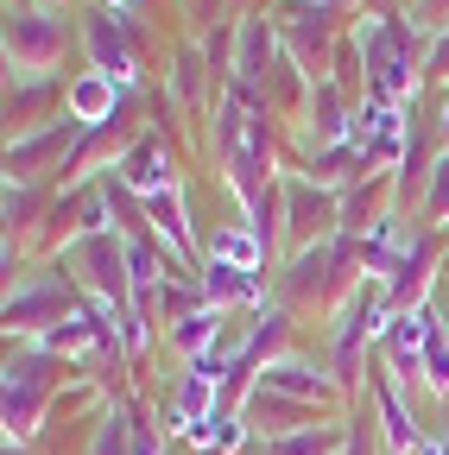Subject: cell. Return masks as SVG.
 <instances>
[{"instance_id":"6da1fadb","label":"cell","mask_w":449,"mask_h":455,"mask_svg":"<svg viewBox=\"0 0 449 455\" xmlns=\"http://www.w3.org/2000/svg\"><path fill=\"white\" fill-rule=\"evenodd\" d=\"M355 44H361V57H367V101H380V108H405V101L418 95V83H424L412 26L380 13V20H367V26L355 32Z\"/></svg>"},{"instance_id":"7a4b0ae2","label":"cell","mask_w":449,"mask_h":455,"mask_svg":"<svg viewBox=\"0 0 449 455\" xmlns=\"http://www.w3.org/2000/svg\"><path fill=\"white\" fill-rule=\"evenodd\" d=\"M64 51H70V20L58 7L32 0V7L7 13V70H13V83H51V70L64 64Z\"/></svg>"},{"instance_id":"3957f363","label":"cell","mask_w":449,"mask_h":455,"mask_svg":"<svg viewBox=\"0 0 449 455\" xmlns=\"http://www.w3.org/2000/svg\"><path fill=\"white\" fill-rule=\"evenodd\" d=\"M70 266L83 272V291L101 304V310H115V316H127L133 310V278H127V235H89V241H76L70 247Z\"/></svg>"},{"instance_id":"277c9868","label":"cell","mask_w":449,"mask_h":455,"mask_svg":"<svg viewBox=\"0 0 449 455\" xmlns=\"http://www.w3.org/2000/svg\"><path fill=\"white\" fill-rule=\"evenodd\" d=\"M51 373H58V361H51L44 348L7 361V449L38 430V418H44V405H51Z\"/></svg>"},{"instance_id":"5b68a950","label":"cell","mask_w":449,"mask_h":455,"mask_svg":"<svg viewBox=\"0 0 449 455\" xmlns=\"http://www.w3.org/2000/svg\"><path fill=\"white\" fill-rule=\"evenodd\" d=\"M127 32H133V13H127V7H95V13L83 20V44H89L95 76H108L121 95H127V89H133V76H140L133 51H127Z\"/></svg>"},{"instance_id":"8992f818","label":"cell","mask_w":449,"mask_h":455,"mask_svg":"<svg viewBox=\"0 0 449 455\" xmlns=\"http://www.w3.org/2000/svg\"><path fill=\"white\" fill-rule=\"evenodd\" d=\"M58 323H70V284H64V278L38 272V278H26V284H13V291H7V335L44 341Z\"/></svg>"},{"instance_id":"52a82bcc","label":"cell","mask_w":449,"mask_h":455,"mask_svg":"<svg viewBox=\"0 0 449 455\" xmlns=\"http://www.w3.org/2000/svg\"><path fill=\"white\" fill-rule=\"evenodd\" d=\"M437 266H443V241L418 228V241H405L399 259H392V272H386V304H392V316H405V310H424V304H430Z\"/></svg>"},{"instance_id":"ba28073f","label":"cell","mask_w":449,"mask_h":455,"mask_svg":"<svg viewBox=\"0 0 449 455\" xmlns=\"http://www.w3.org/2000/svg\"><path fill=\"white\" fill-rule=\"evenodd\" d=\"M76 140H83V121H70V108H64V121H51V127H38V133H20V140H7V184H32L44 164H70V152H76Z\"/></svg>"},{"instance_id":"9c48e42d","label":"cell","mask_w":449,"mask_h":455,"mask_svg":"<svg viewBox=\"0 0 449 455\" xmlns=\"http://www.w3.org/2000/svg\"><path fill=\"white\" fill-rule=\"evenodd\" d=\"M329 228H342L335 196L317 190L310 178H285V247L304 253V247H317V241H335Z\"/></svg>"},{"instance_id":"30bf717a","label":"cell","mask_w":449,"mask_h":455,"mask_svg":"<svg viewBox=\"0 0 449 455\" xmlns=\"http://www.w3.org/2000/svg\"><path fill=\"white\" fill-rule=\"evenodd\" d=\"M241 418H247V430H253L260 443H278V436H298V430L323 424L317 405H304V398H285V392H272V386H253V398L241 405Z\"/></svg>"},{"instance_id":"8fae6325","label":"cell","mask_w":449,"mask_h":455,"mask_svg":"<svg viewBox=\"0 0 449 455\" xmlns=\"http://www.w3.org/2000/svg\"><path fill=\"white\" fill-rule=\"evenodd\" d=\"M260 386H272V392H285V398H304V405H317V411H329L335 398L349 392L342 379H335V367H317V361H298V355H285V361H272V367L260 373Z\"/></svg>"},{"instance_id":"7c38bea8","label":"cell","mask_w":449,"mask_h":455,"mask_svg":"<svg viewBox=\"0 0 449 455\" xmlns=\"http://www.w3.org/2000/svg\"><path fill=\"white\" fill-rule=\"evenodd\" d=\"M367 405L380 411V436H386V449L392 455H418V418H412V405H405V386L392 379V373H373L367 379Z\"/></svg>"},{"instance_id":"4fadbf2b","label":"cell","mask_w":449,"mask_h":455,"mask_svg":"<svg viewBox=\"0 0 449 455\" xmlns=\"http://www.w3.org/2000/svg\"><path fill=\"white\" fill-rule=\"evenodd\" d=\"M196 284H203V304L209 310H272L266 304V284H260V272H241V266H221V259H203V272H196Z\"/></svg>"},{"instance_id":"5bb4252c","label":"cell","mask_w":449,"mask_h":455,"mask_svg":"<svg viewBox=\"0 0 449 455\" xmlns=\"http://www.w3.org/2000/svg\"><path fill=\"white\" fill-rule=\"evenodd\" d=\"M115 178L146 203V196H158V190H178V171H172V152L158 146V133H140L133 146H127V158L115 164Z\"/></svg>"},{"instance_id":"9a60e30c","label":"cell","mask_w":449,"mask_h":455,"mask_svg":"<svg viewBox=\"0 0 449 455\" xmlns=\"http://www.w3.org/2000/svg\"><path fill=\"white\" fill-rule=\"evenodd\" d=\"M235 355H241L253 373H266L272 361H285V355H292V316L278 310V304H272V310H260V323L247 329V341H241Z\"/></svg>"},{"instance_id":"2e32d148","label":"cell","mask_w":449,"mask_h":455,"mask_svg":"<svg viewBox=\"0 0 449 455\" xmlns=\"http://www.w3.org/2000/svg\"><path fill=\"white\" fill-rule=\"evenodd\" d=\"M121 89L115 83H108V76H76L70 89H64V108H70V121H83V127H101V121H115V114H121Z\"/></svg>"},{"instance_id":"e0dca14e","label":"cell","mask_w":449,"mask_h":455,"mask_svg":"<svg viewBox=\"0 0 449 455\" xmlns=\"http://www.w3.org/2000/svg\"><path fill=\"white\" fill-rule=\"evenodd\" d=\"M266 455H349V424H310V430H298V436H278V443H266Z\"/></svg>"},{"instance_id":"ac0fdd59","label":"cell","mask_w":449,"mask_h":455,"mask_svg":"<svg viewBox=\"0 0 449 455\" xmlns=\"http://www.w3.org/2000/svg\"><path fill=\"white\" fill-rule=\"evenodd\" d=\"M215 329H221V310H190V316H178L172 329H164V341H172L178 355H190V361H203L209 348H215Z\"/></svg>"},{"instance_id":"d6986e66","label":"cell","mask_w":449,"mask_h":455,"mask_svg":"<svg viewBox=\"0 0 449 455\" xmlns=\"http://www.w3.org/2000/svg\"><path fill=\"white\" fill-rule=\"evenodd\" d=\"M203 259H221V266H241V272H260L266 266V247L253 228H221V235L203 247Z\"/></svg>"},{"instance_id":"ffe728a7","label":"cell","mask_w":449,"mask_h":455,"mask_svg":"<svg viewBox=\"0 0 449 455\" xmlns=\"http://www.w3.org/2000/svg\"><path fill=\"white\" fill-rule=\"evenodd\" d=\"M190 436H196V449H203V455H235L253 430H247V418H241V411H215V418H209L203 430H190Z\"/></svg>"},{"instance_id":"44dd1931","label":"cell","mask_w":449,"mask_h":455,"mask_svg":"<svg viewBox=\"0 0 449 455\" xmlns=\"http://www.w3.org/2000/svg\"><path fill=\"white\" fill-rule=\"evenodd\" d=\"M89 455H133V418L127 411H108L89 436Z\"/></svg>"},{"instance_id":"7402d4cb","label":"cell","mask_w":449,"mask_h":455,"mask_svg":"<svg viewBox=\"0 0 449 455\" xmlns=\"http://www.w3.org/2000/svg\"><path fill=\"white\" fill-rule=\"evenodd\" d=\"M424 392L430 398H449V323L424 341Z\"/></svg>"},{"instance_id":"603a6c76","label":"cell","mask_w":449,"mask_h":455,"mask_svg":"<svg viewBox=\"0 0 449 455\" xmlns=\"http://www.w3.org/2000/svg\"><path fill=\"white\" fill-rule=\"evenodd\" d=\"M424 215L449 221V152L437 158V171H430V184H424Z\"/></svg>"},{"instance_id":"cb8c5ba5","label":"cell","mask_w":449,"mask_h":455,"mask_svg":"<svg viewBox=\"0 0 449 455\" xmlns=\"http://www.w3.org/2000/svg\"><path fill=\"white\" fill-rule=\"evenodd\" d=\"M424 76L449 89V20H443V32H437V38L424 44Z\"/></svg>"},{"instance_id":"d4e9b609","label":"cell","mask_w":449,"mask_h":455,"mask_svg":"<svg viewBox=\"0 0 449 455\" xmlns=\"http://www.w3.org/2000/svg\"><path fill=\"white\" fill-rule=\"evenodd\" d=\"M32 209H38L32 184H7V235H13V228H32V221H26Z\"/></svg>"},{"instance_id":"484cf974","label":"cell","mask_w":449,"mask_h":455,"mask_svg":"<svg viewBox=\"0 0 449 455\" xmlns=\"http://www.w3.org/2000/svg\"><path fill=\"white\" fill-rule=\"evenodd\" d=\"M133 455H158V436H152L146 418H133Z\"/></svg>"},{"instance_id":"4316f807","label":"cell","mask_w":449,"mask_h":455,"mask_svg":"<svg viewBox=\"0 0 449 455\" xmlns=\"http://www.w3.org/2000/svg\"><path fill=\"white\" fill-rule=\"evenodd\" d=\"M437 140H443V152H449V89H443V121H437Z\"/></svg>"},{"instance_id":"83f0119b","label":"cell","mask_w":449,"mask_h":455,"mask_svg":"<svg viewBox=\"0 0 449 455\" xmlns=\"http://www.w3.org/2000/svg\"><path fill=\"white\" fill-rule=\"evenodd\" d=\"M418 455H449V449H443V436H424V443H418Z\"/></svg>"},{"instance_id":"f1b7e54d","label":"cell","mask_w":449,"mask_h":455,"mask_svg":"<svg viewBox=\"0 0 449 455\" xmlns=\"http://www.w3.org/2000/svg\"><path fill=\"white\" fill-rule=\"evenodd\" d=\"M323 7H329V13H335V7H349V0H323Z\"/></svg>"},{"instance_id":"f546056e","label":"cell","mask_w":449,"mask_h":455,"mask_svg":"<svg viewBox=\"0 0 449 455\" xmlns=\"http://www.w3.org/2000/svg\"><path fill=\"white\" fill-rule=\"evenodd\" d=\"M115 7H127V13H133V7H140V0H115Z\"/></svg>"},{"instance_id":"4dcf8cb0","label":"cell","mask_w":449,"mask_h":455,"mask_svg":"<svg viewBox=\"0 0 449 455\" xmlns=\"http://www.w3.org/2000/svg\"><path fill=\"white\" fill-rule=\"evenodd\" d=\"M443 449H449V430H443Z\"/></svg>"},{"instance_id":"1f68e13d","label":"cell","mask_w":449,"mask_h":455,"mask_svg":"<svg viewBox=\"0 0 449 455\" xmlns=\"http://www.w3.org/2000/svg\"><path fill=\"white\" fill-rule=\"evenodd\" d=\"M44 7H58V0H44Z\"/></svg>"},{"instance_id":"d6a6232c","label":"cell","mask_w":449,"mask_h":455,"mask_svg":"<svg viewBox=\"0 0 449 455\" xmlns=\"http://www.w3.org/2000/svg\"><path fill=\"white\" fill-rule=\"evenodd\" d=\"M443 323H449V316H443Z\"/></svg>"}]
</instances>
